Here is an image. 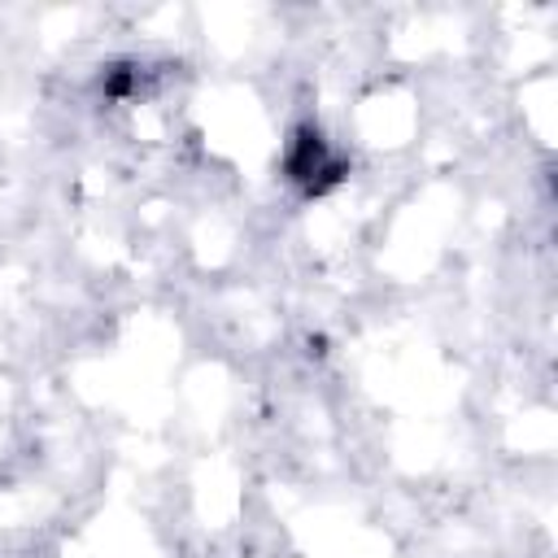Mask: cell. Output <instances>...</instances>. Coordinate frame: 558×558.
I'll return each mask as SVG.
<instances>
[{
	"mask_svg": "<svg viewBox=\"0 0 558 558\" xmlns=\"http://www.w3.org/2000/svg\"><path fill=\"white\" fill-rule=\"evenodd\" d=\"M349 174V157L323 135L318 122H296L283 140V179L305 196H323L340 187Z\"/></svg>",
	"mask_w": 558,
	"mask_h": 558,
	"instance_id": "6da1fadb",
	"label": "cell"
}]
</instances>
